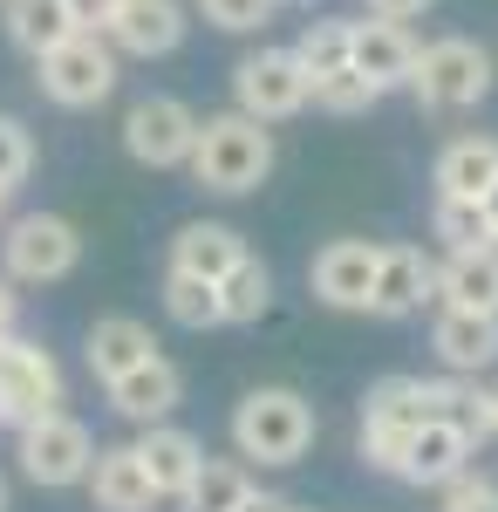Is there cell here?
I'll use <instances>...</instances> for the list:
<instances>
[{"mask_svg":"<svg viewBox=\"0 0 498 512\" xmlns=\"http://www.w3.org/2000/svg\"><path fill=\"white\" fill-rule=\"evenodd\" d=\"M498 185V144L492 137H458L437 158V198H485Z\"/></svg>","mask_w":498,"mask_h":512,"instance_id":"cell-23","label":"cell"},{"mask_svg":"<svg viewBox=\"0 0 498 512\" xmlns=\"http://www.w3.org/2000/svg\"><path fill=\"white\" fill-rule=\"evenodd\" d=\"M28 171H35V137L14 117H0V192H14Z\"/></svg>","mask_w":498,"mask_h":512,"instance_id":"cell-32","label":"cell"},{"mask_svg":"<svg viewBox=\"0 0 498 512\" xmlns=\"http://www.w3.org/2000/svg\"><path fill=\"white\" fill-rule=\"evenodd\" d=\"M0 14H7V41H14L21 55H35V62L48 48H62L69 35H82L76 0H7Z\"/></svg>","mask_w":498,"mask_h":512,"instance_id":"cell-20","label":"cell"},{"mask_svg":"<svg viewBox=\"0 0 498 512\" xmlns=\"http://www.w3.org/2000/svg\"><path fill=\"white\" fill-rule=\"evenodd\" d=\"M232 444L253 465H301L314 444V410L301 390H253L232 410Z\"/></svg>","mask_w":498,"mask_h":512,"instance_id":"cell-2","label":"cell"},{"mask_svg":"<svg viewBox=\"0 0 498 512\" xmlns=\"http://www.w3.org/2000/svg\"><path fill=\"white\" fill-rule=\"evenodd\" d=\"M348 28H355V21H307L301 41H294V62H301L307 76L348 69Z\"/></svg>","mask_w":498,"mask_h":512,"instance_id":"cell-29","label":"cell"},{"mask_svg":"<svg viewBox=\"0 0 498 512\" xmlns=\"http://www.w3.org/2000/svg\"><path fill=\"white\" fill-rule=\"evenodd\" d=\"M437 294H444V308H464V315H498V246L451 253L437 267Z\"/></svg>","mask_w":498,"mask_h":512,"instance_id":"cell-21","label":"cell"},{"mask_svg":"<svg viewBox=\"0 0 498 512\" xmlns=\"http://www.w3.org/2000/svg\"><path fill=\"white\" fill-rule=\"evenodd\" d=\"M437 506H444V512H498V478L458 472L451 485H437Z\"/></svg>","mask_w":498,"mask_h":512,"instance_id":"cell-31","label":"cell"},{"mask_svg":"<svg viewBox=\"0 0 498 512\" xmlns=\"http://www.w3.org/2000/svg\"><path fill=\"white\" fill-rule=\"evenodd\" d=\"M273 7H280V0H198V14H205L212 28H226V35H253V28H267Z\"/></svg>","mask_w":498,"mask_h":512,"instance_id":"cell-30","label":"cell"},{"mask_svg":"<svg viewBox=\"0 0 498 512\" xmlns=\"http://www.w3.org/2000/svg\"><path fill=\"white\" fill-rule=\"evenodd\" d=\"M55 403H62V369H55V355L35 349V342H21V335H7L0 342V424H35V417H55Z\"/></svg>","mask_w":498,"mask_h":512,"instance_id":"cell-8","label":"cell"},{"mask_svg":"<svg viewBox=\"0 0 498 512\" xmlns=\"http://www.w3.org/2000/svg\"><path fill=\"white\" fill-rule=\"evenodd\" d=\"M219 308H226V321H260L273 308V274L260 267V260L232 267V274L219 280Z\"/></svg>","mask_w":498,"mask_h":512,"instance_id":"cell-28","label":"cell"},{"mask_svg":"<svg viewBox=\"0 0 498 512\" xmlns=\"http://www.w3.org/2000/svg\"><path fill=\"white\" fill-rule=\"evenodd\" d=\"M21 472L48 485V492H62V485H89L96 472V437L82 431L76 417H35V424H21Z\"/></svg>","mask_w":498,"mask_h":512,"instance_id":"cell-6","label":"cell"},{"mask_svg":"<svg viewBox=\"0 0 498 512\" xmlns=\"http://www.w3.org/2000/svg\"><path fill=\"white\" fill-rule=\"evenodd\" d=\"M151 355H157V342H151V328H144V321H130V315H103L96 328H89V369L103 376V390H110L116 376L144 369Z\"/></svg>","mask_w":498,"mask_h":512,"instance_id":"cell-22","label":"cell"},{"mask_svg":"<svg viewBox=\"0 0 498 512\" xmlns=\"http://www.w3.org/2000/svg\"><path fill=\"white\" fill-rule=\"evenodd\" d=\"M137 458H144V472H151L157 499H185L198 465H205V444H198L192 431H178V424H151V431L137 437Z\"/></svg>","mask_w":498,"mask_h":512,"instance_id":"cell-17","label":"cell"},{"mask_svg":"<svg viewBox=\"0 0 498 512\" xmlns=\"http://www.w3.org/2000/svg\"><path fill=\"white\" fill-rule=\"evenodd\" d=\"M437 239L451 253H478V246H498L492 219H485V198H437Z\"/></svg>","mask_w":498,"mask_h":512,"instance_id":"cell-27","label":"cell"},{"mask_svg":"<svg viewBox=\"0 0 498 512\" xmlns=\"http://www.w3.org/2000/svg\"><path fill=\"white\" fill-rule=\"evenodd\" d=\"M410 96L423 110H478L492 96V55L464 35H444L417 55V76H410Z\"/></svg>","mask_w":498,"mask_h":512,"instance_id":"cell-3","label":"cell"},{"mask_svg":"<svg viewBox=\"0 0 498 512\" xmlns=\"http://www.w3.org/2000/svg\"><path fill=\"white\" fill-rule=\"evenodd\" d=\"M383 103V89L362 76L355 62L348 69H328V76H314V110H328V117H362V110H376Z\"/></svg>","mask_w":498,"mask_h":512,"instance_id":"cell-26","label":"cell"},{"mask_svg":"<svg viewBox=\"0 0 498 512\" xmlns=\"http://www.w3.org/2000/svg\"><path fill=\"white\" fill-rule=\"evenodd\" d=\"M178 396H185V376L164 362V355H151L144 369H130V376H116L110 383V403H116V417H130V424H164L171 410H178Z\"/></svg>","mask_w":498,"mask_h":512,"instance_id":"cell-18","label":"cell"},{"mask_svg":"<svg viewBox=\"0 0 498 512\" xmlns=\"http://www.w3.org/2000/svg\"><path fill=\"white\" fill-rule=\"evenodd\" d=\"M116 0H76V14H82V28H103V14H110Z\"/></svg>","mask_w":498,"mask_h":512,"instance_id":"cell-35","label":"cell"},{"mask_svg":"<svg viewBox=\"0 0 498 512\" xmlns=\"http://www.w3.org/2000/svg\"><path fill=\"white\" fill-rule=\"evenodd\" d=\"M14 335V294H7V280H0V342Z\"/></svg>","mask_w":498,"mask_h":512,"instance_id":"cell-36","label":"cell"},{"mask_svg":"<svg viewBox=\"0 0 498 512\" xmlns=\"http://www.w3.org/2000/svg\"><path fill=\"white\" fill-rule=\"evenodd\" d=\"M232 512H294V506H287V499H273V492H246Z\"/></svg>","mask_w":498,"mask_h":512,"instance_id":"cell-34","label":"cell"},{"mask_svg":"<svg viewBox=\"0 0 498 512\" xmlns=\"http://www.w3.org/2000/svg\"><path fill=\"white\" fill-rule=\"evenodd\" d=\"M0 212H7V192H0Z\"/></svg>","mask_w":498,"mask_h":512,"instance_id":"cell-41","label":"cell"},{"mask_svg":"<svg viewBox=\"0 0 498 512\" xmlns=\"http://www.w3.org/2000/svg\"><path fill=\"white\" fill-rule=\"evenodd\" d=\"M417 41H410V28L403 21H383V14H369V21H355L348 28V62L362 69V76L376 82V89H410V76H417Z\"/></svg>","mask_w":498,"mask_h":512,"instance_id":"cell-11","label":"cell"},{"mask_svg":"<svg viewBox=\"0 0 498 512\" xmlns=\"http://www.w3.org/2000/svg\"><path fill=\"white\" fill-rule=\"evenodd\" d=\"M232 96L253 123H280V117H301L314 103V76L294 62V48H260L232 69Z\"/></svg>","mask_w":498,"mask_h":512,"instance_id":"cell-5","label":"cell"},{"mask_svg":"<svg viewBox=\"0 0 498 512\" xmlns=\"http://www.w3.org/2000/svg\"><path fill=\"white\" fill-rule=\"evenodd\" d=\"M0 246H7V274L28 280V287H48V280L76 274V260H82V233L69 226V219H55V212L14 219Z\"/></svg>","mask_w":498,"mask_h":512,"instance_id":"cell-9","label":"cell"},{"mask_svg":"<svg viewBox=\"0 0 498 512\" xmlns=\"http://www.w3.org/2000/svg\"><path fill=\"white\" fill-rule=\"evenodd\" d=\"M423 7H437V0H369V14H383V21H410Z\"/></svg>","mask_w":498,"mask_h":512,"instance_id":"cell-33","label":"cell"},{"mask_svg":"<svg viewBox=\"0 0 498 512\" xmlns=\"http://www.w3.org/2000/svg\"><path fill=\"white\" fill-rule=\"evenodd\" d=\"M430 349L451 376H478L498 362V315H464V308H444L437 328H430Z\"/></svg>","mask_w":498,"mask_h":512,"instance_id":"cell-16","label":"cell"},{"mask_svg":"<svg viewBox=\"0 0 498 512\" xmlns=\"http://www.w3.org/2000/svg\"><path fill=\"white\" fill-rule=\"evenodd\" d=\"M273 171V130L253 123L246 110H226V117H198V144H192V178L219 198L260 192Z\"/></svg>","mask_w":498,"mask_h":512,"instance_id":"cell-1","label":"cell"},{"mask_svg":"<svg viewBox=\"0 0 498 512\" xmlns=\"http://www.w3.org/2000/svg\"><path fill=\"white\" fill-rule=\"evenodd\" d=\"M253 253H246V239L232 233V226H219V219H192V226H178V239H171V274H192V280H219L232 274V267H246Z\"/></svg>","mask_w":498,"mask_h":512,"instance_id":"cell-15","label":"cell"},{"mask_svg":"<svg viewBox=\"0 0 498 512\" xmlns=\"http://www.w3.org/2000/svg\"><path fill=\"white\" fill-rule=\"evenodd\" d=\"M0 7H7V0H0Z\"/></svg>","mask_w":498,"mask_h":512,"instance_id":"cell-42","label":"cell"},{"mask_svg":"<svg viewBox=\"0 0 498 512\" xmlns=\"http://www.w3.org/2000/svg\"><path fill=\"white\" fill-rule=\"evenodd\" d=\"M103 41L123 48V55H171L185 41V7L178 0H116L103 14Z\"/></svg>","mask_w":498,"mask_h":512,"instance_id":"cell-12","label":"cell"},{"mask_svg":"<svg viewBox=\"0 0 498 512\" xmlns=\"http://www.w3.org/2000/svg\"><path fill=\"white\" fill-rule=\"evenodd\" d=\"M287 7H314V0H287Z\"/></svg>","mask_w":498,"mask_h":512,"instance_id":"cell-40","label":"cell"},{"mask_svg":"<svg viewBox=\"0 0 498 512\" xmlns=\"http://www.w3.org/2000/svg\"><path fill=\"white\" fill-rule=\"evenodd\" d=\"M89 492H96V506H103V512H151L157 506V485H151V472H144V458H137V444H110V451H96Z\"/></svg>","mask_w":498,"mask_h":512,"instance_id":"cell-19","label":"cell"},{"mask_svg":"<svg viewBox=\"0 0 498 512\" xmlns=\"http://www.w3.org/2000/svg\"><path fill=\"white\" fill-rule=\"evenodd\" d=\"M471 444H478V437L464 431V424L437 417V424H423V431L410 437L396 478H403V485H451L458 472H471Z\"/></svg>","mask_w":498,"mask_h":512,"instance_id":"cell-14","label":"cell"},{"mask_svg":"<svg viewBox=\"0 0 498 512\" xmlns=\"http://www.w3.org/2000/svg\"><path fill=\"white\" fill-rule=\"evenodd\" d=\"M0 512H7V485H0Z\"/></svg>","mask_w":498,"mask_h":512,"instance_id":"cell-39","label":"cell"},{"mask_svg":"<svg viewBox=\"0 0 498 512\" xmlns=\"http://www.w3.org/2000/svg\"><path fill=\"white\" fill-rule=\"evenodd\" d=\"M430 294H437V267L423 260L417 246H383V260H376V294H369V315L403 321V315H417Z\"/></svg>","mask_w":498,"mask_h":512,"instance_id":"cell-13","label":"cell"},{"mask_svg":"<svg viewBox=\"0 0 498 512\" xmlns=\"http://www.w3.org/2000/svg\"><path fill=\"white\" fill-rule=\"evenodd\" d=\"M164 315L178 328H226V308H219V287L192 274H171L164 280Z\"/></svg>","mask_w":498,"mask_h":512,"instance_id":"cell-25","label":"cell"},{"mask_svg":"<svg viewBox=\"0 0 498 512\" xmlns=\"http://www.w3.org/2000/svg\"><path fill=\"white\" fill-rule=\"evenodd\" d=\"M35 69H41V96H48V103H62V110H96L116 89V48L96 35V28H82V35H69L62 48H48Z\"/></svg>","mask_w":498,"mask_h":512,"instance_id":"cell-4","label":"cell"},{"mask_svg":"<svg viewBox=\"0 0 498 512\" xmlns=\"http://www.w3.org/2000/svg\"><path fill=\"white\" fill-rule=\"evenodd\" d=\"M253 492V478H246V465H232V458H205L192 478V492L178 499L185 512H232L239 499Z\"/></svg>","mask_w":498,"mask_h":512,"instance_id":"cell-24","label":"cell"},{"mask_svg":"<svg viewBox=\"0 0 498 512\" xmlns=\"http://www.w3.org/2000/svg\"><path fill=\"white\" fill-rule=\"evenodd\" d=\"M492 437H498V383H492Z\"/></svg>","mask_w":498,"mask_h":512,"instance_id":"cell-38","label":"cell"},{"mask_svg":"<svg viewBox=\"0 0 498 512\" xmlns=\"http://www.w3.org/2000/svg\"><path fill=\"white\" fill-rule=\"evenodd\" d=\"M485 219H492V239H498V185L485 192Z\"/></svg>","mask_w":498,"mask_h":512,"instance_id":"cell-37","label":"cell"},{"mask_svg":"<svg viewBox=\"0 0 498 512\" xmlns=\"http://www.w3.org/2000/svg\"><path fill=\"white\" fill-rule=\"evenodd\" d=\"M192 144H198V117L178 96H137L123 110V151L137 164H151V171L192 164Z\"/></svg>","mask_w":498,"mask_h":512,"instance_id":"cell-7","label":"cell"},{"mask_svg":"<svg viewBox=\"0 0 498 512\" xmlns=\"http://www.w3.org/2000/svg\"><path fill=\"white\" fill-rule=\"evenodd\" d=\"M376 260H383V246H369V239H335V246H321L314 253V294L328 301V308H348V315H369V294H376Z\"/></svg>","mask_w":498,"mask_h":512,"instance_id":"cell-10","label":"cell"}]
</instances>
